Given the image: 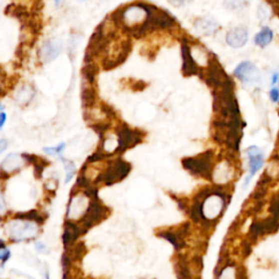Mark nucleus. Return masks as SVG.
<instances>
[{
  "label": "nucleus",
  "mask_w": 279,
  "mask_h": 279,
  "mask_svg": "<svg viewBox=\"0 0 279 279\" xmlns=\"http://www.w3.org/2000/svg\"><path fill=\"white\" fill-rule=\"evenodd\" d=\"M142 6H143L144 9L147 11L146 21L140 29L133 31V32H131L130 34L139 37L154 30L169 29L172 26H175L176 20L171 16L167 14L166 11L155 7V6L152 5L142 4Z\"/></svg>",
  "instance_id": "f257e3e1"
},
{
  "label": "nucleus",
  "mask_w": 279,
  "mask_h": 279,
  "mask_svg": "<svg viewBox=\"0 0 279 279\" xmlns=\"http://www.w3.org/2000/svg\"><path fill=\"white\" fill-rule=\"evenodd\" d=\"M214 154L212 151H206L195 157H187L182 159V166L192 175L205 179L213 178L214 171Z\"/></svg>",
  "instance_id": "f03ea898"
},
{
  "label": "nucleus",
  "mask_w": 279,
  "mask_h": 279,
  "mask_svg": "<svg viewBox=\"0 0 279 279\" xmlns=\"http://www.w3.org/2000/svg\"><path fill=\"white\" fill-rule=\"evenodd\" d=\"M226 206V193L220 188H212L210 193L202 202V210L205 222L218 218ZM204 222V224H205Z\"/></svg>",
  "instance_id": "7ed1b4c3"
},
{
  "label": "nucleus",
  "mask_w": 279,
  "mask_h": 279,
  "mask_svg": "<svg viewBox=\"0 0 279 279\" xmlns=\"http://www.w3.org/2000/svg\"><path fill=\"white\" fill-rule=\"evenodd\" d=\"M6 230L11 240L20 242V241L31 240L36 237V234L39 233V226L35 221L15 218L8 222Z\"/></svg>",
  "instance_id": "20e7f679"
},
{
  "label": "nucleus",
  "mask_w": 279,
  "mask_h": 279,
  "mask_svg": "<svg viewBox=\"0 0 279 279\" xmlns=\"http://www.w3.org/2000/svg\"><path fill=\"white\" fill-rule=\"evenodd\" d=\"M132 44L131 42L125 40L114 43V39L109 42L106 48V59L104 60L105 69H113V68L122 64L128 57V55L131 51Z\"/></svg>",
  "instance_id": "39448f33"
},
{
  "label": "nucleus",
  "mask_w": 279,
  "mask_h": 279,
  "mask_svg": "<svg viewBox=\"0 0 279 279\" xmlns=\"http://www.w3.org/2000/svg\"><path fill=\"white\" fill-rule=\"evenodd\" d=\"M131 170V166L129 163L122 159H117L115 162L110 163L102 175L97 178V182L102 181L103 183L110 185L123 180Z\"/></svg>",
  "instance_id": "423d86ee"
},
{
  "label": "nucleus",
  "mask_w": 279,
  "mask_h": 279,
  "mask_svg": "<svg viewBox=\"0 0 279 279\" xmlns=\"http://www.w3.org/2000/svg\"><path fill=\"white\" fill-rule=\"evenodd\" d=\"M204 80H205L210 88L216 90L228 83L231 79L227 76L224 69L221 68L219 61L215 58V56H213V57H208V67Z\"/></svg>",
  "instance_id": "0eeeda50"
},
{
  "label": "nucleus",
  "mask_w": 279,
  "mask_h": 279,
  "mask_svg": "<svg viewBox=\"0 0 279 279\" xmlns=\"http://www.w3.org/2000/svg\"><path fill=\"white\" fill-rule=\"evenodd\" d=\"M106 212L107 208L105 207L101 202L97 200H93L85 216L83 217L82 220H80L79 227L81 229V232H86L95 224H98L99 221H102L105 217H106Z\"/></svg>",
  "instance_id": "6e6552de"
},
{
  "label": "nucleus",
  "mask_w": 279,
  "mask_h": 279,
  "mask_svg": "<svg viewBox=\"0 0 279 279\" xmlns=\"http://www.w3.org/2000/svg\"><path fill=\"white\" fill-rule=\"evenodd\" d=\"M233 76L243 84L253 85L262 80V73L258 68L251 61H242L233 71Z\"/></svg>",
  "instance_id": "1a4fd4ad"
},
{
  "label": "nucleus",
  "mask_w": 279,
  "mask_h": 279,
  "mask_svg": "<svg viewBox=\"0 0 279 279\" xmlns=\"http://www.w3.org/2000/svg\"><path fill=\"white\" fill-rule=\"evenodd\" d=\"M246 156L249 159V173L244 180L243 188H246L250 184L252 178L261 170L265 162V156L263 151L256 145H251L246 148Z\"/></svg>",
  "instance_id": "9d476101"
},
{
  "label": "nucleus",
  "mask_w": 279,
  "mask_h": 279,
  "mask_svg": "<svg viewBox=\"0 0 279 279\" xmlns=\"http://www.w3.org/2000/svg\"><path fill=\"white\" fill-rule=\"evenodd\" d=\"M142 140L141 132L123 126L118 131V148L117 153H122L139 144Z\"/></svg>",
  "instance_id": "9b49d317"
},
{
  "label": "nucleus",
  "mask_w": 279,
  "mask_h": 279,
  "mask_svg": "<svg viewBox=\"0 0 279 279\" xmlns=\"http://www.w3.org/2000/svg\"><path fill=\"white\" fill-rule=\"evenodd\" d=\"M90 204H91V202L86 201V197L84 195L73 196L70 201L69 207H68V213H67L68 219L78 220L80 217L82 220L86 212H88Z\"/></svg>",
  "instance_id": "f8f14e48"
},
{
  "label": "nucleus",
  "mask_w": 279,
  "mask_h": 279,
  "mask_svg": "<svg viewBox=\"0 0 279 279\" xmlns=\"http://www.w3.org/2000/svg\"><path fill=\"white\" fill-rule=\"evenodd\" d=\"M61 51H63V44L59 40H48L40 49V58L44 64H48L57 58Z\"/></svg>",
  "instance_id": "ddd939ff"
},
{
  "label": "nucleus",
  "mask_w": 279,
  "mask_h": 279,
  "mask_svg": "<svg viewBox=\"0 0 279 279\" xmlns=\"http://www.w3.org/2000/svg\"><path fill=\"white\" fill-rule=\"evenodd\" d=\"M181 55H182V73L185 77L195 76V74L200 72L198 66L195 63V59L193 58V56H192L187 39H183Z\"/></svg>",
  "instance_id": "4468645a"
},
{
  "label": "nucleus",
  "mask_w": 279,
  "mask_h": 279,
  "mask_svg": "<svg viewBox=\"0 0 279 279\" xmlns=\"http://www.w3.org/2000/svg\"><path fill=\"white\" fill-rule=\"evenodd\" d=\"M249 41V32L244 27H237L231 29L226 35V43L231 48H242Z\"/></svg>",
  "instance_id": "2eb2a0df"
},
{
  "label": "nucleus",
  "mask_w": 279,
  "mask_h": 279,
  "mask_svg": "<svg viewBox=\"0 0 279 279\" xmlns=\"http://www.w3.org/2000/svg\"><path fill=\"white\" fill-rule=\"evenodd\" d=\"M26 162L27 160L23 157V155H18V154L8 155L2 163L3 175H5V173L10 175L12 172L19 171L24 166V164H26Z\"/></svg>",
  "instance_id": "dca6fc26"
},
{
  "label": "nucleus",
  "mask_w": 279,
  "mask_h": 279,
  "mask_svg": "<svg viewBox=\"0 0 279 279\" xmlns=\"http://www.w3.org/2000/svg\"><path fill=\"white\" fill-rule=\"evenodd\" d=\"M194 28L198 33L205 36L214 35L219 29V24L213 18L205 17L197 19L194 22Z\"/></svg>",
  "instance_id": "f3484780"
},
{
  "label": "nucleus",
  "mask_w": 279,
  "mask_h": 279,
  "mask_svg": "<svg viewBox=\"0 0 279 279\" xmlns=\"http://www.w3.org/2000/svg\"><path fill=\"white\" fill-rule=\"evenodd\" d=\"M233 167L232 165L228 162V160H224L219 165H217L216 169L213 171V178L216 179V181L219 184L227 183L229 180H231L233 176Z\"/></svg>",
  "instance_id": "a211bd4d"
},
{
  "label": "nucleus",
  "mask_w": 279,
  "mask_h": 279,
  "mask_svg": "<svg viewBox=\"0 0 279 279\" xmlns=\"http://www.w3.org/2000/svg\"><path fill=\"white\" fill-rule=\"evenodd\" d=\"M188 228H189V225H184L183 228H181L180 230H179L178 232H172V231H165V232H160L158 233L159 237H162V238H165L166 240H168L169 242L175 246V249L176 250H180L182 249V247L184 246V241H183V238H184V235L187 234V231H188Z\"/></svg>",
  "instance_id": "6ab92c4d"
},
{
  "label": "nucleus",
  "mask_w": 279,
  "mask_h": 279,
  "mask_svg": "<svg viewBox=\"0 0 279 279\" xmlns=\"http://www.w3.org/2000/svg\"><path fill=\"white\" fill-rule=\"evenodd\" d=\"M254 44L259 48H266L270 43L274 41V31L267 26H264L259 32L254 36Z\"/></svg>",
  "instance_id": "aec40b11"
},
{
  "label": "nucleus",
  "mask_w": 279,
  "mask_h": 279,
  "mask_svg": "<svg viewBox=\"0 0 279 279\" xmlns=\"http://www.w3.org/2000/svg\"><path fill=\"white\" fill-rule=\"evenodd\" d=\"M81 229L78 225L74 224L72 221H68L65 224V231H64V235H63V240L65 245H69L72 242H74L78 238L79 235L81 234Z\"/></svg>",
  "instance_id": "412c9836"
},
{
  "label": "nucleus",
  "mask_w": 279,
  "mask_h": 279,
  "mask_svg": "<svg viewBox=\"0 0 279 279\" xmlns=\"http://www.w3.org/2000/svg\"><path fill=\"white\" fill-rule=\"evenodd\" d=\"M82 104L84 109H90L92 106H94L96 102V93L93 84H90L88 82H84L82 86Z\"/></svg>",
  "instance_id": "4be33fe9"
},
{
  "label": "nucleus",
  "mask_w": 279,
  "mask_h": 279,
  "mask_svg": "<svg viewBox=\"0 0 279 279\" xmlns=\"http://www.w3.org/2000/svg\"><path fill=\"white\" fill-rule=\"evenodd\" d=\"M34 96H35L34 89L31 85L26 84V85H22L21 88L17 91L15 98L18 104L28 105L34 98Z\"/></svg>",
  "instance_id": "5701e85b"
},
{
  "label": "nucleus",
  "mask_w": 279,
  "mask_h": 279,
  "mask_svg": "<svg viewBox=\"0 0 279 279\" xmlns=\"http://www.w3.org/2000/svg\"><path fill=\"white\" fill-rule=\"evenodd\" d=\"M15 218L16 219H22V220H31V221H35L37 222V224H42L43 221L45 220L44 217H43L37 210L35 209H32V210H30V212L26 213V212H23V213H18L16 216H15Z\"/></svg>",
  "instance_id": "b1692460"
},
{
  "label": "nucleus",
  "mask_w": 279,
  "mask_h": 279,
  "mask_svg": "<svg viewBox=\"0 0 279 279\" xmlns=\"http://www.w3.org/2000/svg\"><path fill=\"white\" fill-rule=\"evenodd\" d=\"M238 276L239 269L235 268L233 264H229L219 271V275L217 279H238Z\"/></svg>",
  "instance_id": "393cba45"
},
{
  "label": "nucleus",
  "mask_w": 279,
  "mask_h": 279,
  "mask_svg": "<svg viewBox=\"0 0 279 279\" xmlns=\"http://www.w3.org/2000/svg\"><path fill=\"white\" fill-rule=\"evenodd\" d=\"M96 74H97V68L95 66L90 64L85 65V67L83 68V77L85 79V82H88L90 84H94Z\"/></svg>",
  "instance_id": "a878e982"
},
{
  "label": "nucleus",
  "mask_w": 279,
  "mask_h": 279,
  "mask_svg": "<svg viewBox=\"0 0 279 279\" xmlns=\"http://www.w3.org/2000/svg\"><path fill=\"white\" fill-rule=\"evenodd\" d=\"M225 7L232 11H239L247 7L249 0H225L224 2Z\"/></svg>",
  "instance_id": "bb28decb"
},
{
  "label": "nucleus",
  "mask_w": 279,
  "mask_h": 279,
  "mask_svg": "<svg viewBox=\"0 0 279 279\" xmlns=\"http://www.w3.org/2000/svg\"><path fill=\"white\" fill-rule=\"evenodd\" d=\"M272 11L274 10H272L271 6L269 7L268 4H262L257 9V17L259 19V21L262 22L268 21L272 16Z\"/></svg>",
  "instance_id": "cd10ccee"
},
{
  "label": "nucleus",
  "mask_w": 279,
  "mask_h": 279,
  "mask_svg": "<svg viewBox=\"0 0 279 279\" xmlns=\"http://www.w3.org/2000/svg\"><path fill=\"white\" fill-rule=\"evenodd\" d=\"M61 160L65 165V169H66V183H69L71 181V179L73 178L74 173H76V166L71 162V160H67L64 156H60Z\"/></svg>",
  "instance_id": "c85d7f7f"
},
{
  "label": "nucleus",
  "mask_w": 279,
  "mask_h": 279,
  "mask_svg": "<svg viewBox=\"0 0 279 279\" xmlns=\"http://www.w3.org/2000/svg\"><path fill=\"white\" fill-rule=\"evenodd\" d=\"M66 148V144L65 143H60L58 146H55V147H45L44 148V152L49 154V155H53V156H63V152Z\"/></svg>",
  "instance_id": "c756f323"
},
{
  "label": "nucleus",
  "mask_w": 279,
  "mask_h": 279,
  "mask_svg": "<svg viewBox=\"0 0 279 279\" xmlns=\"http://www.w3.org/2000/svg\"><path fill=\"white\" fill-rule=\"evenodd\" d=\"M269 99L271 103L278 104L279 103V86H272L269 91Z\"/></svg>",
  "instance_id": "7c9ffc66"
},
{
  "label": "nucleus",
  "mask_w": 279,
  "mask_h": 279,
  "mask_svg": "<svg viewBox=\"0 0 279 279\" xmlns=\"http://www.w3.org/2000/svg\"><path fill=\"white\" fill-rule=\"evenodd\" d=\"M10 250L8 249V247H6L5 244L3 243L2 244V251H0V258H2V263L3 265L7 262V259H9L10 257Z\"/></svg>",
  "instance_id": "2f4dec72"
},
{
  "label": "nucleus",
  "mask_w": 279,
  "mask_h": 279,
  "mask_svg": "<svg viewBox=\"0 0 279 279\" xmlns=\"http://www.w3.org/2000/svg\"><path fill=\"white\" fill-rule=\"evenodd\" d=\"M35 249H36L37 252L43 253V254H48L49 253V249L47 247V245L45 243L41 242V241H39V242L35 243Z\"/></svg>",
  "instance_id": "473e14b6"
},
{
  "label": "nucleus",
  "mask_w": 279,
  "mask_h": 279,
  "mask_svg": "<svg viewBox=\"0 0 279 279\" xmlns=\"http://www.w3.org/2000/svg\"><path fill=\"white\" fill-rule=\"evenodd\" d=\"M192 0H168V3L175 7H182V6L191 3Z\"/></svg>",
  "instance_id": "72a5a7b5"
},
{
  "label": "nucleus",
  "mask_w": 279,
  "mask_h": 279,
  "mask_svg": "<svg viewBox=\"0 0 279 279\" xmlns=\"http://www.w3.org/2000/svg\"><path fill=\"white\" fill-rule=\"evenodd\" d=\"M279 83V72H274L271 74L270 84L271 86H276Z\"/></svg>",
  "instance_id": "f704fd0d"
},
{
  "label": "nucleus",
  "mask_w": 279,
  "mask_h": 279,
  "mask_svg": "<svg viewBox=\"0 0 279 279\" xmlns=\"http://www.w3.org/2000/svg\"><path fill=\"white\" fill-rule=\"evenodd\" d=\"M6 119H7V115H6L5 111H2V114H0V128H3L5 126V122H6Z\"/></svg>",
  "instance_id": "c9c22d12"
},
{
  "label": "nucleus",
  "mask_w": 279,
  "mask_h": 279,
  "mask_svg": "<svg viewBox=\"0 0 279 279\" xmlns=\"http://www.w3.org/2000/svg\"><path fill=\"white\" fill-rule=\"evenodd\" d=\"M7 145H8L7 140H5V139L0 140V152L3 153L6 150V147H7Z\"/></svg>",
  "instance_id": "e433bc0d"
},
{
  "label": "nucleus",
  "mask_w": 279,
  "mask_h": 279,
  "mask_svg": "<svg viewBox=\"0 0 279 279\" xmlns=\"http://www.w3.org/2000/svg\"><path fill=\"white\" fill-rule=\"evenodd\" d=\"M43 279H49V272L47 269H45V271L43 272Z\"/></svg>",
  "instance_id": "4c0bfd02"
},
{
  "label": "nucleus",
  "mask_w": 279,
  "mask_h": 279,
  "mask_svg": "<svg viewBox=\"0 0 279 279\" xmlns=\"http://www.w3.org/2000/svg\"><path fill=\"white\" fill-rule=\"evenodd\" d=\"M54 2H55L56 6H57V7H58V6H60V4L63 3V0H54Z\"/></svg>",
  "instance_id": "58836bf2"
},
{
  "label": "nucleus",
  "mask_w": 279,
  "mask_h": 279,
  "mask_svg": "<svg viewBox=\"0 0 279 279\" xmlns=\"http://www.w3.org/2000/svg\"><path fill=\"white\" fill-rule=\"evenodd\" d=\"M82 2H83V0H82Z\"/></svg>",
  "instance_id": "ea45409f"
}]
</instances>
